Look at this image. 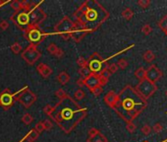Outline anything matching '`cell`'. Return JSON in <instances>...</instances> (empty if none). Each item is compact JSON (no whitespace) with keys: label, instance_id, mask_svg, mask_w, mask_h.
I'll use <instances>...</instances> for the list:
<instances>
[{"label":"cell","instance_id":"6da1fadb","mask_svg":"<svg viewBox=\"0 0 167 142\" xmlns=\"http://www.w3.org/2000/svg\"><path fill=\"white\" fill-rule=\"evenodd\" d=\"M115 106L119 115L124 119L131 122L148 107V102L136 89L127 86L115 100Z\"/></svg>","mask_w":167,"mask_h":142},{"label":"cell","instance_id":"7a4b0ae2","mask_svg":"<svg viewBox=\"0 0 167 142\" xmlns=\"http://www.w3.org/2000/svg\"><path fill=\"white\" fill-rule=\"evenodd\" d=\"M136 90L144 99L148 100L157 91V86L154 83L149 82L147 79H144V80L139 82Z\"/></svg>","mask_w":167,"mask_h":142},{"label":"cell","instance_id":"3957f363","mask_svg":"<svg viewBox=\"0 0 167 142\" xmlns=\"http://www.w3.org/2000/svg\"><path fill=\"white\" fill-rule=\"evenodd\" d=\"M162 76H163L162 71L154 64L150 65L149 67L145 70V79L148 80L149 82L154 83V84L159 81Z\"/></svg>","mask_w":167,"mask_h":142},{"label":"cell","instance_id":"277c9868","mask_svg":"<svg viewBox=\"0 0 167 142\" xmlns=\"http://www.w3.org/2000/svg\"><path fill=\"white\" fill-rule=\"evenodd\" d=\"M144 59L147 62H152L155 59V54H154L152 51H147L144 53Z\"/></svg>","mask_w":167,"mask_h":142},{"label":"cell","instance_id":"5b68a950","mask_svg":"<svg viewBox=\"0 0 167 142\" xmlns=\"http://www.w3.org/2000/svg\"><path fill=\"white\" fill-rule=\"evenodd\" d=\"M158 27H159L164 33L167 32V15L163 16V17L160 19V21L158 22Z\"/></svg>","mask_w":167,"mask_h":142},{"label":"cell","instance_id":"8992f818","mask_svg":"<svg viewBox=\"0 0 167 142\" xmlns=\"http://www.w3.org/2000/svg\"><path fill=\"white\" fill-rule=\"evenodd\" d=\"M135 75L138 79H140V81L144 80L145 79V69L144 67H140L139 69H137Z\"/></svg>","mask_w":167,"mask_h":142},{"label":"cell","instance_id":"52a82bcc","mask_svg":"<svg viewBox=\"0 0 167 142\" xmlns=\"http://www.w3.org/2000/svg\"><path fill=\"white\" fill-rule=\"evenodd\" d=\"M141 32H143V34L144 35H145V36H148L150 33L152 32V27H150V25H148V24H145V26L141 28Z\"/></svg>","mask_w":167,"mask_h":142},{"label":"cell","instance_id":"ba28073f","mask_svg":"<svg viewBox=\"0 0 167 142\" xmlns=\"http://www.w3.org/2000/svg\"><path fill=\"white\" fill-rule=\"evenodd\" d=\"M122 15H123V17L125 18V19H127V20H130L132 17H133V11L131 10V9H127L125 10L123 13H122Z\"/></svg>","mask_w":167,"mask_h":142},{"label":"cell","instance_id":"9c48e42d","mask_svg":"<svg viewBox=\"0 0 167 142\" xmlns=\"http://www.w3.org/2000/svg\"><path fill=\"white\" fill-rule=\"evenodd\" d=\"M138 5L141 8H148L150 5V1L149 0H140V1H138Z\"/></svg>","mask_w":167,"mask_h":142},{"label":"cell","instance_id":"30bf717a","mask_svg":"<svg viewBox=\"0 0 167 142\" xmlns=\"http://www.w3.org/2000/svg\"><path fill=\"white\" fill-rule=\"evenodd\" d=\"M141 132H143L145 135H148L149 133L152 132V127H150L148 124H145L143 126V128H141Z\"/></svg>","mask_w":167,"mask_h":142},{"label":"cell","instance_id":"8fae6325","mask_svg":"<svg viewBox=\"0 0 167 142\" xmlns=\"http://www.w3.org/2000/svg\"><path fill=\"white\" fill-rule=\"evenodd\" d=\"M162 129H163V126L159 123V122H157V123H155L153 125V127H152V130L154 131V132H156V133H159V132H161L162 131Z\"/></svg>","mask_w":167,"mask_h":142},{"label":"cell","instance_id":"7c38bea8","mask_svg":"<svg viewBox=\"0 0 167 142\" xmlns=\"http://www.w3.org/2000/svg\"><path fill=\"white\" fill-rule=\"evenodd\" d=\"M127 65H128L127 60H125V59H120L119 60V66L121 68H126Z\"/></svg>","mask_w":167,"mask_h":142},{"label":"cell","instance_id":"4fadbf2b","mask_svg":"<svg viewBox=\"0 0 167 142\" xmlns=\"http://www.w3.org/2000/svg\"><path fill=\"white\" fill-rule=\"evenodd\" d=\"M127 128H128V130L130 131V132H134V131H135V129H136V126H135V124H134V123L129 122Z\"/></svg>","mask_w":167,"mask_h":142},{"label":"cell","instance_id":"5bb4252c","mask_svg":"<svg viewBox=\"0 0 167 142\" xmlns=\"http://www.w3.org/2000/svg\"><path fill=\"white\" fill-rule=\"evenodd\" d=\"M165 95H166V96H167V91H166V92H165Z\"/></svg>","mask_w":167,"mask_h":142},{"label":"cell","instance_id":"9a60e30c","mask_svg":"<svg viewBox=\"0 0 167 142\" xmlns=\"http://www.w3.org/2000/svg\"><path fill=\"white\" fill-rule=\"evenodd\" d=\"M165 34H166V36H167V32H166V33H165Z\"/></svg>","mask_w":167,"mask_h":142},{"label":"cell","instance_id":"2e32d148","mask_svg":"<svg viewBox=\"0 0 167 142\" xmlns=\"http://www.w3.org/2000/svg\"><path fill=\"white\" fill-rule=\"evenodd\" d=\"M144 142H148V141H144Z\"/></svg>","mask_w":167,"mask_h":142},{"label":"cell","instance_id":"e0dca14e","mask_svg":"<svg viewBox=\"0 0 167 142\" xmlns=\"http://www.w3.org/2000/svg\"><path fill=\"white\" fill-rule=\"evenodd\" d=\"M165 142H167V140H166V141H165Z\"/></svg>","mask_w":167,"mask_h":142}]
</instances>
